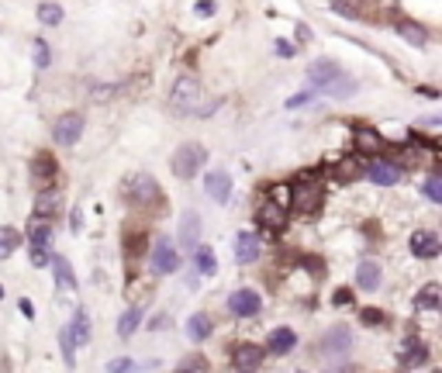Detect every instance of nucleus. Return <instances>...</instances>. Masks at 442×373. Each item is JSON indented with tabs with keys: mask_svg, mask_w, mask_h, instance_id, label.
Listing matches in <instances>:
<instances>
[{
	"mask_svg": "<svg viewBox=\"0 0 442 373\" xmlns=\"http://www.w3.org/2000/svg\"><path fill=\"white\" fill-rule=\"evenodd\" d=\"M339 77H342V70H339V63H332V59H315V63L308 66L311 90H322V87H328V83L339 80Z\"/></svg>",
	"mask_w": 442,
	"mask_h": 373,
	"instance_id": "nucleus-8",
	"label": "nucleus"
},
{
	"mask_svg": "<svg viewBox=\"0 0 442 373\" xmlns=\"http://www.w3.org/2000/svg\"><path fill=\"white\" fill-rule=\"evenodd\" d=\"M39 21L49 25V28H56V25L63 21V8H59V4H42V8H39Z\"/></svg>",
	"mask_w": 442,
	"mask_h": 373,
	"instance_id": "nucleus-33",
	"label": "nucleus"
},
{
	"mask_svg": "<svg viewBox=\"0 0 442 373\" xmlns=\"http://www.w3.org/2000/svg\"><path fill=\"white\" fill-rule=\"evenodd\" d=\"M356 145H359V152H370V156H377V152L383 149V139H380L373 128H356Z\"/></svg>",
	"mask_w": 442,
	"mask_h": 373,
	"instance_id": "nucleus-26",
	"label": "nucleus"
},
{
	"mask_svg": "<svg viewBox=\"0 0 442 373\" xmlns=\"http://www.w3.org/2000/svg\"><path fill=\"white\" fill-rule=\"evenodd\" d=\"M56 208H59V194H56V187H42V190H39V197H35V218H49Z\"/></svg>",
	"mask_w": 442,
	"mask_h": 373,
	"instance_id": "nucleus-23",
	"label": "nucleus"
},
{
	"mask_svg": "<svg viewBox=\"0 0 442 373\" xmlns=\"http://www.w3.org/2000/svg\"><path fill=\"white\" fill-rule=\"evenodd\" d=\"M294 204L304 211V214H315L322 208V187H297L294 190Z\"/></svg>",
	"mask_w": 442,
	"mask_h": 373,
	"instance_id": "nucleus-16",
	"label": "nucleus"
},
{
	"mask_svg": "<svg viewBox=\"0 0 442 373\" xmlns=\"http://www.w3.org/2000/svg\"><path fill=\"white\" fill-rule=\"evenodd\" d=\"M256 221H260V228H263V232H277V228H284V221H287L284 204H263V208H260V214H256Z\"/></svg>",
	"mask_w": 442,
	"mask_h": 373,
	"instance_id": "nucleus-14",
	"label": "nucleus"
},
{
	"mask_svg": "<svg viewBox=\"0 0 442 373\" xmlns=\"http://www.w3.org/2000/svg\"><path fill=\"white\" fill-rule=\"evenodd\" d=\"M49 59H52V56H49V46H45L42 39H35V66H42V70H45V66H49Z\"/></svg>",
	"mask_w": 442,
	"mask_h": 373,
	"instance_id": "nucleus-39",
	"label": "nucleus"
},
{
	"mask_svg": "<svg viewBox=\"0 0 442 373\" xmlns=\"http://www.w3.org/2000/svg\"><path fill=\"white\" fill-rule=\"evenodd\" d=\"M294 345H297V335L291 328H273L270 339H266V349L273 356H287V352H294Z\"/></svg>",
	"mask_w": 442,
	"mask_h": 373,
	"instance_id": "nucleus-13",
	"label": "nucleus"
},
{
	"mask_svg": "<svg viewBox=\"0 0 442 373\" xmlns=\"http://www.w3.org/2000/svg\"><path fill=\"white\" fill-rule=\"evenodd\" d=\"M204 159H207V149L200 145V142H187V145H180L176 152H173V173L180 177V180H193V173H200V166H204Z\"/></svg>",
	"mask_w": 442,
	"mask_h": 373,
	"instance_id": "nucleus-1",
	"label": "nucleus"
},
{
	"mask_svg": "<svg viewBox=\"0 0 442 373\" xmlns=\"http://www.w3.org/2000/svg\"><path fill=\"white\" fill-rule=\"evenodd\" d=\"M401 359H404V363H411V366L425 363V359H428V349H425V342H418V339H408V342L401 345Z\"/></svg>",
	"mask_w": 442,
	"mask_h": 373,
	"instance_id": "nucleus-31",
	"label": "nucleus"
},
{
	"mask_svg": "<svg viewBox=\"0 0 442 373\" xmlns=\"http://www.w3.org/2000/svg\"><path fill=\"white\" fill-rule=\"evenodd\" d=\"M149 328H169V314H156V321Z\"/></svg>",
	"mask_w": 442,
	"mask_h": 373,
	"instance_id": "nucleus-46",
	"label": "nucleus"
},
{
	"mask_svg": "<svg viewBox=\"0 0 442 373\" xmlns=\"http://www.w3.org/2000/svg\"><path fill=\"white\" fill-rule=\"evenodd\" d=\"M193 242H200V214L197 211H187L180 218V245L193 249Z\"/></svg>",
	"mask_w": 442,
	"mask_h": 373,
	"instance_id": "nucleus-15",
	"label": "nucleus"
},
{
	"mask_svg": "<svg viewBox=\"0 0 442 373\" xmlns=\"http://www.w3.org/2000/svg\"><path fill=\"white\" fill-rule=\"evenodd\" d=\"M260 308H263V301H260V294L249 290V287H242V290H235V294L229 297V311H232L235 318H253V314H260Z\"/></svg>",
	"mask_w": 442,
	"mask_h": 373,
	"instance_id": "nucleus-6",
	"label": "nucleus"
},
{
	"mask_svg": "<svg viewBox=\"0 0 442 373\" xmlns=\"http://www.w3.org/2000/svg\"><path fill=\"white\" fill-rule=\"evenodd\" d=\"M149 266H152V273H159V276L176 273V270H180V252H176V245H173L169 239H159V242L152 245V259H149Z\"/></svg>",
	"mask_w": 442,
	"mask_h": 373,
	"instance_id": "nucleus-3",
	"label": "nucleus"
},
{
	"mask_svg": "<svg viewBox=\"0 0 442 373\" xmlns=\"http://www.w3.org/2000/svg\"><path fill=\"white\" fill-rule=\"evenodd\" d=\"M204 190H207V197L214 204H229V197H232V177L225 170H214V173H207Z\"/></svg>",
	"mask_w": 442,
	"mask_h": 373,
	"instance_id": "nucleus-7",
	"label": "nucleus"
},
{
	"mask_svg": "<svg viewBox=\"0 0 442 373\" xmlns=\"http://www.w3.org/2000/svg\"><path fill=\"white\" fill-rule=\"evenodd\" d=\"M49 239H52V221L49 218H32L28 221V245H49Z\"/></svg>",
	"mask_w": 442,
	"mask_h": 373,
	"instance_id": "nucleus-20",
	"label": "nucleus"
},
{
	"mask_svg": "<svg viewBox=\"0 0 442 373\" xmlns=\"http://www.w3.org/2000/svg\"><path fill=\"white\" fill-rule=\"evenodd\" d=\"M0 297H4V287H0Z\"/></svg>",
	"mask_w": 442,
	"mask_h": 373,
	"instance_id": "nucleus-48",
	"label": "nucleus"
},
{
	"mask_svg": "<svg viewBox=\"0 0 442 373\" xmlns=\"http://www.w3.org/2000/svg\"><path fill=\"white\" fill-rule=\"evenodd\" d=\"M18 245H21V232H18V228H11V225H0V259L14 256V252H18Z\"/></svg>",
	"mask_w": 442,
	"mask_h": 373,
	"instance_id": "nucleus-25",
	"label": "nucleus"
},
{
	"mask_svg": "<svg viewBox=\"0 0 442 373\" xmlns=\"http://www.w3.org/2000/svg\"><path fill=\"white\" fill-rule=\"evenodd\" d=\"M211 318L204 314V311H197V314H190L187 318V335H190V342H204L207 335H211Z\"/></svg>",
	"mask_w": 442,
	"mask_h": 373,
	"instance_id": "nucleus-21",
	"label": "nucleus"
},
{
	"mask_svg": "<svg viewBox=\"0 0 442 373\" xmlns=\"http://www.w3.org/2000/svg\"><path fill=\"white\" fill-rule=\"evenodd\" d=\"M32 263H35V266H49V252H45L42 245H32Z\"/></svg>",
	"mask_w": 442,
	"mask_h": 373,
	"instance_id": "nucleus-42",
	"label": "nucleus"
},
{
	"mask_svg": "<svg viewBox=\"0 0 442 373\" xmlns=\"http://www.w3.org/2000/svg\"><path fill=\"white\" fill-rule=\"evenodd\" d=\"M325 356H346L349 349H352V332L346 328V325H335L328 335H325Z\"/></svg>",
	"mask_w": 442,
	"mask_h": 373,
	"instance_id": "nucleus-10",
	"label": "nucleus"
},
{
	"mask_svg": "<svg viewBox=\"0 0 442 373\" xmlns=\"http://www.w3.org/2000/svg\"><path fill=\"white\" fill-rule=\"evenodd\" d=\"M49 263H52V270H56V280H59L66 290H76V276H73V266H70V259H66V256H52Z\"/></svg>",
	"mask_w": 442,
	"mask_h": 373,
	"instance_id": "nucleus-29",
	"label": "nucleus"
},
{
	"mask_svg": "<svg viewBox=\"0 0 442 373\" xmlns=\"http://www.w3.org/2000/svg\"><path fill=\"white\" fill-rule=\"evenodd\" d=\"M70 339H73V345H87L90 342V314L80 308L76 314H73V321H70Z\"/></svg>",
	"mask_w": 442,
	"mask_h": 373,
	"instance_id": "nucleus-18",
	"label": "nucleus"
},
{
	"mask_svg": "<svg viewBox=\"0 0 442 373\" xmlns=\"http://www.w3.org/2000/svg\"><path fill=\"white\" fill-rule=\"evenodd\" d=\"M359 321L370 325V328H380V325H387V311H380V308H359Z\"/></svg>",
	"mask_w": 442,
	"mask_h": 373,
	"instance_id": "nucleus-34",
	"label": "nucleus"
},
{
	"mask_svg": "<svg viewBox=\"0 0 442 373\" xmlns=\"http://www.w3.org/2000/svg\"><path fill=\"white\" fill-rule=\"evenodd\" d=\"M352 90H356V83L346 80V77H339V80H332L328 87H322V94H328V97H349Z\"/></svg>",
	"mask_w": 442,
	"mask_h": 373,
	"instance_id": "nucleus-32",
	"label": "nucleus"
},
{
	"mask_svg": "<svg viewBox=\"0 0 442 373\" xmlns=\"http://www.w3.org/2000/svg\"><path fill=\"white\" fill-rule=\"evenodd\" d=\"M176 373H207V363H204V356H187L176 366Z\"/></svg>",
	"mask_w": 442,
	"mask_h": 373,
	"instance_id": "nucleus-36",
	"label": "nucleus"
},
{
	"mask_svg": "<svg viewBox=\"0 0 442 373\" xmlns=\"http://www.w3.org/2000/svg\"><path fill=\"white\" fill-rule=\"evenodd\" d=\"M59 342H63V359H66V366H73V363H76V352H73V349H76V345H73V339H70L66 328L59 332Z\"/></svg>",
	"mask_w": 442,
	"mask_h": 373,
	"instance_id": "nucleus-37",
	"label": "nucleus"
},
{
	"mask_svg": "<svg viewBox=\"0 0 442 373\" xmlns=\"http://www.w3.org/2000/svg\"><path fill=\"white\" fill-rule=\"evenodd\" d=\"M335 373H342V370H335Z\"/></svg>",
	"mask_w": 442,
	"mask_h": 373,
	"instance_id": "nucleus-49",
	"label": "nucleus"
},
{
	"mask_svg": "<svg viewBox=\"0 0 442 373\" xmlns=\"http://www.w3.org/2000/svg\"><path fill=\"white\" fill-rule=\"evenodd\" d=\"M256 259H260V239L253 232H239V239H235V263L249 266Z\"/></svg>",
	"mask_w": 442,
	"mask_h": 373,
	"instance_id": "nucleus-12",
	"label": "nucleus"
},
{
	"mask_svg": "<svg viewBox=\"0 0 442 373\" xmlns=\"http://www.w3.org/2000/svg\"><path fill=\"white\" fill-rule=\"evenodd\" d=\"M397 35H401L408 46H414V49H421V46L428 42V32H425L421 25H414V21H397Z\"/></svg>",
	"mask_w": 442,
	"mask_h": 373,
	"instance_id": "nucleus-22",
	"label": "nucleus"
},
{
	"mask_svg": "<svg viewBox=\"0 0 442 373\" xmlns=\"http://www.w3.org/2000/svg\"><path fill=\"white\" fill-rule=\"evenodd\" d=\"M425 197H428L432 204H439V201H442V180H439V177H432V180L425 183Z\"/></svg>",
	"mask_w": 442,
	"mask_h": 373,
	"instance_id": "nucleus-38",
	"label": "nucleus"
},
{
	"mask_svg": "<svg viewBox=\"0 0 442 373\" xmlns=\"http://www.w3.org/2000/svg\"><path fill=\"white\" fill-rule=\"evenodd\" d=\"M128 197H131L138 208H145V204H156V201H159V187H156V180H152L149 173H138V177L128 180Z\"/></svg>",
	"mask_w": 442,
	"mask_h": 373,
	"instance_id": "nucleus-5",
	"label": "nucleus"
},
{
	"mask_svg": "<svg viewBox=\"0 0 442 373\" xmlns=\"http://www.w3.org/2000/svg\"><path fill=\"white\" fill-rule=\"evenodd\" d=\"M197 97H200V87H197V80L193 77H176V83H173V94H169V104H173V111H193V104H197Z\"/></svg>",
	"mask_w": 442,
	"mask_h": 373,
	"instance_id": "nucleus-4",
	"label": "nucleus"
},
{
	"mask_svg": "<svg viewBox=\"0 0 442 373\" xmlns=\"http://www.w3.org/2000/svg\"><path fill=\"white\" fill-rule=\"evenodd\" d=\"M356 283H359V290H377L380 287V266L377 263H359V270H356Z\"/></svg>",
	"mask_w": 442,
	"mask_h": 373,
	"instance_id": "nucleus-24",
	"label": "nucleus"
},
{
	"mask_svg": "<svg viewBox=\"0 0 442 373\" xmlns=\"http://www.w3.org/2000/svg\"><path fill=\"white\" fill-rule=\"evenodd\" d=\"M411 252H414L418 259H435V256L442 252V239H439L435 232H428V228H418V232L411 235Z\"/></svg>",
	"mask_w": 442,
	"mask_h": 373,
	"instance_id": "nucleus-9",
	"label": "nucleus"
},
{
	"mask_svg": "<svg viewBox=\"0 0 442 373\" xmlns=\"http://www.w3.org/2000/svg\"><path fill=\"white\" fill-rule=\"evenodd\" d=\"M118 94V87H97L94 90V101H107V97H114Z\"/></svg>",
	"mask_w": 442,
	"mask_h": 373,
	"instance_id": "nucleus-43",
	"label": "nucleus"
},
{
	"mask_svg": "<svg viewBox=\"0 0 442 373\" xmlns=\"http://www.w3.org/2000/svg\"><path fill=\"white\" fill-rule=\"evenodd\" d=\"M311 97H315V90H301V94H294L291 101H287V108L294 111V108H304V104H311Z\"/></svg>",
	"mask_w": 442,
	"mask_h": 373,
	"instance_id": "nucleus-41",
	"label": "nucleus"
},
{
	"mask_svg": "<svg viewBox=\"0 0 442 373\" xmlns=\"http://www.w3.org/2000/svg\"><path fill=\"white\" fill-rule=\"evenodd\" d=\"M138 363L128 359V356H118V359H107V373H135Z\"/></svg>",
	"mask_w": 442,
	"mask_h": 373,
	"instance_id": "nucleus-35",
	"label": "nucleus"
},
{
	"mask_svg": "<svg viewBox=\"0 0 442 373\" xmlns=\"http://www.w3.org/2000/svg\"><path fill=\"white\" fill-rule=\"evenodd\" d=\"M138 325H142V308L135 304V308H128V311L121 314V321H118V335H121V339H131V335L138 332Z\"/></svg>",
	"mask_w": 442,
	"mask_h": 373,
	"instance_id": "nucleus-30",
	"label": "nucleus"
},
{
	"mask_svg": "<svg viewBox=\"0 0 442 373\" xmlns=\"http://www.w3.org/2000/svg\"><path fill=\"white\" fill-rule=\"evenodd\" d=\"M332 301H335V304H349V301H352V294L342 287V290H335V297H332Z\"/></svg>",
	"mask_w": 442,
	"mask_h": 373,
	"instance_id": "nucleus-45",
	"label": "nucleus"
},
{
	"mask_svg": "<svg viewBox=\"0 0 442 373\" xmlns=\"http://www.w3.org/2000/svg\"><path fill=\"white\" fill-rule=\"evenodd\" d=\"M273 52H277V56H284V59H291L297 49H294V42H287V39H277V42H273Z\"/></svg>",
	"mask_w": 442,
	"mask_h": 373,
	"instance_id": "nucleus-40",
	"label": "nucleus"
},
{
	"mask_svg": "<svg viewBox=\"0 0 442 373\" xmlns=\"http://www.w3.org/2000/svg\"><path fill=\"white\" fill-rule=\"evenodd\" d=\"M193 266H197L204 276H214V273H218V263H214L211 245H193Z\"/></svg>",
	"mask_w": 442,
	"mask_h": 373,
	"instance_id": "nucleus-28",
	"label": "nucleus"
},
{
	"mask_svg": "<svg viewBox=\"0 0 442 373\" xmlns=\"http://www.w3.org/2000/svg\"><path fill=\"white\" fill-rule=\"evenodd\" d=\"M414 308H418V311H439V308H442V290H439V283H425V287L414 294Z\"/></svg>",
	"mask_w": 442,
	"mask_h": 373,
	"instance_id": "nucleus-17",
	"label": "nucleus"
},
{
	"mask_svg": "<svg viewBox=\"0 0 442 373\" xmlns=\"http://www.w3.org/2000/svg\"><path fill=\"white\" fill-rule=\"evenodd\" d=\"M366 177H370L377 187H394V183L401 180V170H397L394 163H387V159H373L370 170H366Z\"/></svg>",
	"mask_w": 442,
	"mask_h": 373,
	"instance_id": "nucleus-11",
	"label": "nucleus"
},
{
	"mask_svg": "<svg viewBox=\"0 0 442 373\" xmlns=\"http://www.w3.org/2000/svg\"><path fill=\"white\" fill-rule=\"evenodd\" d=\"M52 135H56V142H59V145H76V142H80V135H83V114H80V111H66V114H59V118H56V125H52Z\"/></svg>",
	"mask_w": 442,
	"mask_h": 373,
	"instance_id": "nucleus-2",
	"label": "nucleus"
},
{
	"mask_svg": "<svg viewBox=\"0 0 442 373\" xmlns=\"http://www.w3.org/2000/svg\"><path fill=\"white\" fill-rule=\"evenodd\" d=\"M193 11H197L200 18H211V14H214V4H211V0H200V4H197Z\"/></svg>",
	"mask_w": 442,
	"mask_h": 373,
	"instance_id": "nucleus-44",
	"label": "nucleus"
},
{
	"mask_svg": "<svg viewBox=\"0 0 442 373\" xmlns=\"http://www.w3.org/2000/svg\"><path fill=\"white\" fill-rule=\"evenodd\" d=\"M21 314H28V318H35V308H32V301H21Z\"/></svg>",
	"mask_w": 442,
	"mask_h": 373,
	"instance_id": "nucleus-47",
	"label": "nucleus"
},
{
	"mask_svg": "<svg viewBox=\"0 0 442 373\" xmlns=\"http://www.w3.org/2000/svg\"><path fill=\"white\" fill-rule=\"evenodd\" d=\"M263 363V349L260 345H253V342H246V345H239L235 349V366L242 370V373H249V370H256Z\"/></svg>",
	"mask_w": 442,
	"mask_h": 373,
	"instance_id": "nucleus-19",
	"label": "nucleus"
},
{
	"mask_svg": "<svg viewBox=\"0 0 442 373\" xmlns=\"http://www.w3.org/2000/svg\"><path fill=\"white\" fill-rule=\"evenodd\" d=\"M32 177H35V180H42V183H49V180L56 177V159H52V156H45V152H39V156L32 159Z\"/></svg>",
	"mask_w": 442,
	"mask_h": 373,
	"instance_id": "nucleus-27",
	"label": "nucleus"
}]
</instances>
